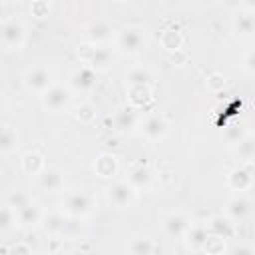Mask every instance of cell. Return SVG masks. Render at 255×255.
I'll return each instance as SVG.
<instances>
[{"instance_id": "7a4b0ae2", "label": "cell", "mask_w": 255, "mask_h": 255, "mask_svg": "<svg viewBox=\"0 0 255 255\" xmlns=\"http://www.w3.org/2000/svg\"><path fill=\"white\" fill-rule=\"evenodd\" d=\"M62 209L68 217H86L96 209V199L92 193L76 189V191H68L62 199Z\"/></svg>"}, {"instance_id": "7c38bea8", "label": "cell", "mask_w": 255, "mask_h": 255, "mask_svg": "<svg viewBox=\"0 0 255 255\" xmlns=\"http://www.w3.org/2000/svg\"><path fill=\"white\" fill-rule=\"evenodd\" d=\"M70 86H72V90H76V92H80V94L92 92V90L96 88V72L90 70L88 66L76 68V70L70 74Z\"/></svg>"}, {"instance_id": "7402d4cb", "label": "cell", "mask_w": 255, "mask_h": 255, "mask_svg": "<svg viewBox=\"0 0 255 255\" xmlns=\"http://www.w3.org/2000/svg\"><path fill=\"white\" fill-rule=\"evenodd\" d=\"M129 255H153L155 253V241L149 235H135L128 243Z\"/></svg>"}, {"instance_id": "d6986e66", "label": "cell", "mask_w": 255, "mask_h": 255, "mask_svg": "<svg viewBox=\"0 0 255 255\" xmlns=\"http://www.w3.org/2000/svg\"><path fill=\"white\" fill-rule=\"evenodd\" d=\"M253 183V175H251V169H245V167H235L229 171L227 175V185L233 189V191H245L249 189Z\"/></svg>"}, {"instance_id": "30bf717a", "label": "cell", "mask_w": 255, "mask_h": 255, "mask_svg": "<svg viewBox=\"0 0 255 255\" xmlns=\"http://www.w3.org/2000/svg\"><path fill=\"white\" fill-rule=\"evenodd\" d=\"M36 187L40 191H44V193H58V191H62L64 189V175H62V171L56 169V167H48L46 165V169L40 175H36Z\"/></svg>"}, {"instance_id": "8d00e7d4", "label": "cell", "mask_w": 255, "mask_h": 255, "mask_svg": "<svg viewBox=\"0 0 255 255\" xmlns=\"http://www.w3.org/2000/svg\"><path fill=\"white\" fill-rule=\"evenodd\" d=\"M48 255H64V253H48Z\"/></svg>"}, {"instance_id": "277c9868", "label": "cell", "mask_w": 255, "mask_h": 255, "mask_svg": "<svg viewBox=\"0 0 255 255\" xmlns=\"http://www.w3.org/2000/svg\"><path fill=\"white\" fill-rule=\"evenodd\" d=\"M137 191L128 183V181H114L112 185H108L106 189V197L108 203L116 209H128L133 205Z\"/></svg>"}, {"instance_id": "8992f818", "label": "cell", "mask_w": 255, "mask_h": 255, "mask_svg": "<svg viewBox=\"0 0 255 255\" xmlns=\"http://www.w3.org/2000/svg\"><path fill=\"white\" fill-rule=\"evenodd\" d=\"M24 40H26V28H24V24L20 20L10 18V20H6L0 26V44L6 50H18V48H22Z\"/></svg>"}, {"instance_id": "ac0fdd59", "label": "cell", "mask_w": 255, "mask_h": 255, "mask_svg": "<svg viewBox=\"0 0 255 255\" xmlns=\"http://www.w3.org/2000/svg\"><path fill=\"white\" fill-rule=\"evenodd\" d=\"M126 80H128L129 88H149L151 82H153V72L143 64L141 66H133L126 74Z\"/></svg>"}, {"instance_id": "8fae6325", "label": "cell", "mask_w": 255, "mask_h": 255, "mask_svg": "<svg viewBox=\"0 0 255 255\" xmlns=\"http://www.w3.org/2000/svg\"><path fill=\"white\" fill-rule=\"evenodd\" d=\"M114 26L108 20H96L86 28V38L92 46H104L114 40Z\"/></svg>"}, {"instance_id": "f1b7e54d", "label": "cell", "mask_w": 255, "mask_h": 255, "mask_svg": "<svg viewBox=\"0 0 255 255\" xmlns=\"http://www.w3.org/2000/svg\"><path fill=\"white\" fill-rule=\"evenodd\" d=\"M16 223V211L12 207H0V233L10 231Z\"/></svg>"}, {"instance_id": "83f0119b", "label": "cell", "mask_w": 255, "mask_h": 255, "mask_svg": "<svg viewBox=\"0 0 255 255\" xmlns=\"http://www.w3.org/2000/svg\"><path fill=\"white\" fill-rule=\"evenodd\" d=\"M247 133H245V129H243V126L241 124H235V126H227L225 128V131H223V137H225V141L229 143V145H237L243 137H245Z\"/></svg>"}, {"instance_id": "484cf974", "label": "cell", "mask_w": 255, "mask_h": 255, "mask_svg": "<svg viewBox=\"0 0 255 255\" xmlns=\"http://www.w3.org/2000/svg\"><path fill=\"white\" fill-rule=\"evenodd\" d=\"M183 237L187 239V245H191L193 249H201L203 243L207 241L209 233H207V227L205 225L197 223V225H189V229H187V233Z\"/></svg>"}, {"instance_id": "9a60e30c", "label": "cell", "mask_w": 255, "mask_h": 255, "mask_svg": "<svg viewBox=\"0 0 255 255\" xmlns=\"http://www.w3.org/2000/svg\"><path fill=\"white\" fill-rule=\"evenodd\" d=\"M189 225H191L189 219H187L183 213H179V211H173V213H169V215L163 219V231H165V235L171 237V239L183 237V235L187 233Z\"/></svg>"}, {"instance_id": "5b68a950", "label": "cell", "mask_w": 255, "mask_h": 255, "mask_svg": "<svg viewBox=\"0 0 255 255\" xmlns=\"http://www.w3.org/2000/svg\"><path fill=\"white\" fill-rule=\"evenodd\" d=\"M70 102H72V94H70V90H68L66 86H62V84H52V86L42 94V106H44L48 112H52V114H58V112L68 110Z\"/></svg>"}, {"instance_id": "4dcf8cb0", "label": "cell", "mask_w": 255, "mask_h": 255, "mask_svg": "<svg viewBox=\"0 0 255 255\" xmlns=\"http://www.w3.org/2000/svg\"><path fill=\"white\" fill-rule=\"evenodd\" d=\"M201 249H205L207 255H223L225 243H223V239H217V237H211V235H209Z\"/></svg>"}, {"instance_id": "d590c367", "label": "cell", "mask_w": 255, "mask_h": 255, "mask_svg": "<svg viewBox=\"0 0 255 255\" xmlns=\"http://www.w3.org/2000/svg\"><path fill=\"white\" fill-rule=\"evenodd\" d=\"M243 68H245V72H247L249 76H253V72H255V68H253V52H247V56H245V64H243Z\"/></svg>"}, {"instance_id": "cb8c5ba5", "label": "cell", "mask_w": 255, "mask_h": 255, "mask_svg": "<svg viewBox=\"0 0 255 255\" xmlns=\"http://www.w3.org/2000/svg\"><path fill=\"white\" fill-rule=\"evenodd\" d=\"M42 227L46 233L50 235H62L66 231V225H68V219L64 213H48V215H42Z\"/></svg>"}, {"instance_id": "e575fe53", "label": "cell", "mask_w": 255, "mask_h": 255, "mask_svg": "<svg viewBox=\"0 0 255 255\" xmlns=\"http://www.w3.org/2000/svg\"><path fill=\"white\" fill-rule=\"evenodd\" d=\"M229 255H253V249L247 243H239L229 251Z\"/></svg>"}, {"instance_id": "44dd1931", "label": "cell", "mask_w": 255, "mask_h": 255, "mask_svg": "<svg viewBox=\"0 0 255 255\" xmlns=\"http://www.w3.org/2000/svg\"><path fill=\"white\" fill-rule=\"evenodd\" d=\"M94 171L100 177H104V179L114 177L116 171H118V159H116V155H112V153H100L96 157V161H94Z\"/></svg>"}, {"instance_id": "d6a6232c", "label": "cell", "mask_w": 255, "mask_h": 255, "mask_svg": "<svg viewBox=\"0 0 255 255\" xmlns=\"http://www.w3.org/2000/svg\"><path fill=\"white\" fill-rule=\"evenodd\" d=\"M92 118H94V108H92V106H80V110H78V120L90 122Z\"/></svg>"}, {"instance_id": "1f68e13d", "label": "cell", "mask_w": 255, "mask_h": 255, "mask_svg": "<svg viewBox=\"0 0 255 255\" xmlns=\"http://www.w3.org/2000/svg\"><path fill=\"white\" fill-rule=\"evenodd\" d=\"M32 199L26 195V193H22V191H12L10 193V197H8V207H12L14 211H18V209H22L24 205H28Z\"/></svg>"}, {"instance_id": "603a6c76", "label": "cell", "mask_w": 255, "mask_h": 255, "mask_svg": "<svg viewBox=\"0 0 255 255\" xmlns=\"http://www.w3.org/2000/svg\"><path fill=\"white\" fill-rule=\"evenodd\" d=\"M18 131L12 126H0V155H8L18 149Z\"/></svg>"}, {"instance_id": "ffe728a7", "label": "cell", "mask_w": 255, "mask_h": 255, "mask_svg": "<svg viewBox=\"0 0 255 255\" xmlns=\"http://www.w3.org/2000/svg\"><path fill=\"white\" fill-rule=\"evenodd\" d=\"M42 209L38 207V203L30 201L28 205H24L22 209L16 211V221L22 225V227H34L42 221Z\"/></svg>"}, {"instance_id": "52a82bcc", "label": "cell", "mask_w": 255, "mask_h": 255, "mask_svg": "<svg viewBox=\"0 0 255 255\" xmlns=\"http://www.w3.org/2000/svg\"><path fill=\"white\" fill-rule=\"evenodd\" d=\"M52 84H54L52 72H50L46 66L28 68L26 74H24V86H26L30 92H36V94H40V96H42Z\"/></svg>"}, {"instance_id": "5bb4252c", "label": "cell", "mask_w": 255, "mask_h": 255, "mask_svg": "<svg viewBox=\"0 0 255 255\" xmlns=\"http://www.w3.org/2000/svg\"><path fill=\"white\" fill-rule=\"evenodd\" d=\"M249 213H251V203H249V199L245 197V195H235V197H231L229 201H227V205H225V217L229 219V221H233V223H237V221H245L247 217H249Z\"/></svg>"}, {"instance_id": "4316f807", "label": "cell", "mask_w": 255, "mask_h": 255, "mask_svg": "<svg viewBox=\"0 0 255 255\" xmlns=\"http://www.w3.org/2000/svg\"><path fill=\"white\" fill-rule=\"evenodd\" d=\"M235 151H237L239 159L251 161L253 155H255V141H253V137H251V135H245V137L235 145Z\"/></svg>"}, {"instance_id": "f546056e", "label": "cell", "mask_w": 255, "mask_h": 255, "mask_svg": "<svg viewBox=\"0 0 255 255\" xmlns=\"http://www.w3.org/2000/svg\"><path fill=\"white\" fill-rule=\"evenodd\" d=\"M161 44H163V48H167V50H177V48L181 46V36H179V32H177V30H165L163 36H161Z\"/></svg>"}, {"instance_id": "9c48e42d", "label": "cell", "mask_w": 255, "mask_h": 255, "mask_svg": "<svg viewBox=\"0 0 255 255\" xmlns=\"http://www.w3.org/2000/svg\"><path fill=\"white\" fill-rule=\"evenodd\" d=\"M116 54H114V48H110L108 44L104 46H92L88 48L86 56H84V62L88 64L90 70H106L112 66Z\"/></svg>"}, {"instance_id": "2e32d148", "label": "cell", "mask_w": 255, "mask_h": 255, "mask_svg": "<svg viewBox=\"0 0 255 255\" xmlns=\"http://www.w3.org/2000/svg\"><path fill=\"white\" fill-rule=\"evenodd\" d=\"M205 227H207V233L211 237H217V239H223V241L233 237V233H235V223L229 221L225 215H213Z\"/></svg>"}, {"instance_id": "836d02e7", "label": "cell", "mask_w": 255, "mask_h": 255, "mask_svg": "<svg viewBox=\"0 0 255 255\" xmlns=\"http://www.w3.org/2000/svg\"><path fill=\"white\" fill-rule=\"evenodd\" d=\"M10 255H32V249L26 243H16V245H12Z\"/></svg>"}, {"instance_id": "d4e9b609", "label": "cell", "mask_w": 255, "mask_h": 255, "mask_svg": "<svg viewBox=\"0 0 255 255\" xmlns=\"http://www.w3.org/2000/svg\"><path fill=\"white\" fill-rule=\"evenodd\" d=\"M22 169L28 173V175H40L44 169H46V161H44V155L38 153V151H28L24 157H22Z\"/></svg>"}, {"instance_id": "e0dca14e", "label": "cell", "mask_w": 255, "mask_h": 255, "mask_svg": "<svg viewBox=\"0 0 255 255\" xmlns=\"http://www.w3.org/2000/svg\"><path fill=\"white\" fill-rule=\"evenodd\" d=\"M153 181V171L147 167V165H135L129 169V175H128V183L135 189V191H145L149 189Z\"/></svg>"}, {"instance_id": "ba28073f", "label": "cell", "mask_w": 255, "mask_h": 255, "mask_svg": "<svg viewBox=\"0 0 255 255\" xmlns=\"http://www.w3.org/2000/svg\"><path fill=\"white\" fill-rule=\"evenodd\" d=\"M231 28L233 34L241 40H251L255 34V16H253V8L247 6L245 10H239L233 14L231 18Z\"/></svg>"}, {"instance_id": "6da1fadb", "label": "cell", "mask_w": 255, "mask_h": 255, "mask_svg": "<svg viewBox=\"0 0 255 255\" xmlns=\"http://www.w3.org/2000/svg\"><path fill=\"white\" fill-rule=\"evenodd\" d=\"M116 48L124 54H139L147 46V30L143 26H124L114 34Z\"/></svg>"}, {"instance_id": "3957f363", "label": "cell", "mask_w": 255, "mask_h": 255, "mask_svg": "<svg viewBox=\"0 0 255 255\" xmlns=\"http://www.w3.org/2000/svg\"><path fill=\"white\" fill-rule=\"evenodd\" d=\"M137 128H139L141 135H143L147 141L157 143V141H161V139L167 135V131H169V122H167V118H165L163 114L153 112V114H147L145 118H141Z\"/></svg>"}, {"instance_id": "4fadbf2b", "label": "cell", "mask_w": 255, "mask_h": 255, "mask_svg": "<svg viewBox=\"0 0 255 255\" xmlns=\"http://www.w3.org/2000/svg\"><path fill=\"white\" fill-rule=\"evenodd\" d=\"M114 128L120 131V133H131L137 126H139V116L133 108H120L116 114H114Z\"/></svg>"}]
</instances>
